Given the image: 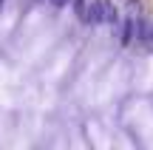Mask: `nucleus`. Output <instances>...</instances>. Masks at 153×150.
<instances>
[{"label":"nucleus","instance_id":"1","mask_svg":"<svg viewBox=\"0 0 153 150\" xmlns=\"http://www.w3.org/2000/svg\"><path fill=\"white\" fill-rule=\"evenodd\" d=\"M91 0H0V147L153 145V34Z\"/></svg>","mask_w":153,"mask_h":150}]
</instances>
